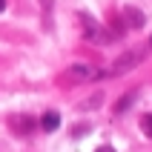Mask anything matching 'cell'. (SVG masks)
<instances>
[{"label": "cell", "instance_id": "7", "mask_svg": "<svg viewBox=\"0 0 152 152\" xmlns=\"http://www.w3.org/2000/svg\"><path fill=\"white\" fill-rule=\"evenodd\" d=\"M135 95H138V92H126L124 98H121V103L115 106V112H126L129 106H132V101H135Z\"/></svg>", "mask_w": 152, "mask_h": 152}, {"label": "cell", "instance_id": "5", "mask_svg": "<svg viewBox=\"0 0 152 152\" xmlns=\"http://www.w3.org/2000/svg\"><path fill=\"white\" fill-rule=\"evenodd\" d=\"M58 126H60V115L58 112H46V115L40 118V129L43 132H55Z\"/></svg>", "mask_w": 152, "mask_h": 152}, {"label": "cell", "instance_id": "4", "mask_svg": "<svg viewBox=\"0 0 152 152\" xmlns=\"http://www.w3.org/2000/svg\"><path fill=\"white\" fill-rule=\"evenodd\" d=\"M124 23H126L129 29H141V26H144V12L126 6V9H124Z\"/></svg>", "mask_w": 152, "mask_h": 152}, {"label": "cell", "instance_id": "8", "mask_svg": "<svg viewBox=\"0 0 152 152\" xmlns=\"http://www.w3.org/2000/svg\"><path fill=\"white\" fill-rule=\"evenodd\" d=\"M141 129L152 138V115H144V118H141Z\"/></svg>", "mask_w": 152, "mask_h": 152}, {"label": "cell", "instance_id": "9", "mask_svg": "<svg viewBox=\"0 0 152 152\" xmlns=\"http://www.w3.org/2000/svg\"><path fill=\"white\" fill-rule=\"evenodd\" d=\"M40 6H43V12H52V6H55V0H40Z\"/></svg>", "mask_w": 152, "mask_h": 152}, {"label": "cell", "instance_id": "6", "mask_svg": "<svg viewBox=\"0 0 152 152\" xmlns=\"http://www.w3.org/2000/svg\"><path fill=\"white\" fill-rule=\"evenodd\" d=\"M12 124H15V132H26V135H29V132L34 129V124H37V121L26 115V118H12Z\"/></svg>", "mask_w": 152, "mask_h": 152}, {"label": "cell", "instance_id": "3", "mask_svg": "<svg viewBox=\"0 0 152 152\" xmlns=\"http://www.w3.org/2000/svg\"><path fill=\"white\" fill-rule=\"evenodd\" d=\"M80 23H83V37L89 43H109L112 40V34H106V29L98 20H92L89 15H80Z\"/></svg>", "mask_w": 152, "mask_h": 152}, {"label": "cell", "instance_id": "1", "mask_svg": "<svg viewBox=\"0 0 152 152\" xmlns=\"http://www.w3.org/2000/svg\"><path fill=\"white\" fill-rule=\"evenodd\" d=\"M144 58H146L144 49H132V52H126V55H124V58H118L109 69H103V72H101V80H106V77H118V75H124V72H129V69H135Z\"/></svg>", "mask_w": 152, "mask_h": 152}, {"label": "cell", "instance_id": "2", "mask_svg": "<svg viewBox=\"0 0 152 152\" xmlns=\"http://www.w3.org/2000/svg\"><path fill=\"white\" fill-rule=\"evenodd\" d=\"M101 72L103 69L98 66H89V63H75V66L66 69V80H72V83H86V80H101Z\"/></svg>", "mask_w": 152, "mask_h": 152}, {"label": "cell", "instance_id": "10", "mask_svg": "<svg viewBox=\"0 0 152 152\" xmlns=\"http://www.w3.org/2000/svg\"><path fill=\"white\" fill-rule=\"evenodd\" d=\"M98 152H115V146H109V144H106V146H101Z\"/></svg>", "mask_w": 152, "mask_h": 152}, {"label": "cell", "instance_id": "11", "mask_svg": "<svg viewBox=\"0 0 152 152\" xmlns=\"http://www.w3.org/2000/svg\"><path fill=\"white\" fill-rule=\"evenodd\" d=\"M3 12H6V0H0V15H3Z\"/></svg>", "mask_w": 152, "mask_h": 152}]
</instances>
